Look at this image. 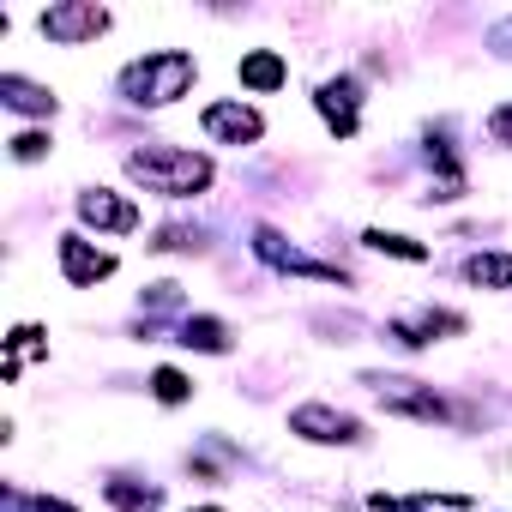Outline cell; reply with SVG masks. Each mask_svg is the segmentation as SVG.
<instances>
[{"label": "cell", "instance_id": "cell-1", "mask_svg": "<svg viewBox=\"0 0 512 512\" xmlns=\"http://www.w3.org/2000/svg\"><path fill=\"white\" fill-rule=\"evenodd\" d=\"M127 175L145 187V193H163V199H193L211 187V157L199 151H175V145H145L127 157Z\"/></svg>", "mask_w": 512, "mask_h": 512}, {"label": "cell", "instance_id": "cell-2", "mask_svg": "<svg viewBox=\"0 0 512 512\" xmlns=\"http://www.w3.org/2000/svg\"><path fill=\"white\" fill-rule=\"evenodd\" d=\"M193 73H199L193 55H181V49H157V55L121 67V97L139 103V109H169L175 97H187Z\"/></svg>", "mask_w": 512, "mask_h": 512}, {"label": "cell", "instance_id": "cell-3", "mask_svg": "<svg viewBox=\"0 0 512 512\" xmlns=\"http://www.w3.org/2000/svg\"><path fill=\"white\" fill-rule=\"evenodd\" d=\"M37 25H43V37H49V43L79 49V43H97V37L109 31V13H103V7H91V0H61V7H49Z\"/></svg>", "mask_w": 512, "mask_h": 512}, {"label": "cell", "instance_id": "cell-4", "mask_svg": "<svg viewBox=\"0 0 512 512\" xmlns=\"http://www.w3.org/2000/svg\"><path fill=\"white\" fill-rule=\"evenodd\" d=\"M374 392H380V404L386 410H398V416H416V422H446V404L434 398V386H422V380H404V374H374L368 380Z\"/></svg>", "mask_w": 512, "mask_h": 512}, {"label": "cell", "instance_id": "cell-5", "mask_svg": "<svg viewBox=\"0 0 512 512\" xmlns=\"http://www.w3.org/2000/svg\"><path fill=\"white\" fill-rule=\"evenodd\" d=\"M290 434L320 440V446H356V440H362V422L344 416V410H332V404H302V410L290 416Z\"/></svg>", "mask_w": 512, "mask_h": 512}, {"label": "cell", "instance_id": "cell-6", "mask_svg": "<svg viewBox=\"0 0 512 512\" xmlns=\"http://www.w3.org/2000/svg\"><path fill=\"white\" fill-rule=\"evenodd\" d=\"M253 253H260L266 266H278V272H302V278L344 284V272H338V266H320V260H308V253H302V247H290L278 229H253Z\"/></svg>", "mask_w": 512, "mask_h": 512}, {"label": "cell", "instance_id": "cell-7", "mask_svg": "<svg viewBox=\"0 0 512 512\" xmlns=\"http://www.w3.org/2000/svg\"><path fill=\"white\" fill-rule=\"evenodd\" d=\"M61 272H67L73 290H91V284H103V278L115 272V253L91 247L85 235H61Z\"/></svg>", "mask_w": 512, "mask_h": 512}, {"label": "cell", "instance_id": "cell-8", "mask_svg": "<svg viewBox=\"0 0 512 512\" xmlns=\"http://www.w3.org/2000/svg\"><path fill=\"white\" fill-rule=\"evenodd\" d=\"M199 127H205L211 139H223V145H253V139L266 133L260 109H247V103H211V109L199 115Z\"/></svg>", "mask_w": 512, "mask_h": 512}, {"label": "cell", "instance_id": "cell-9", "mask_svg": "<svg viewBox=\"0 0 512 512\" xmlns=\"http://www.w3.org/2000/svg\"><path fill=\"white\" fill-rule=\"evenodd\" d=\"M79 217H85L91 229H109V235H127V229H139V205H133V199H121V193H109V187H91V193H79Z\"/></svg>", "mask_w": 512, "mask_h": 512}, {"label": "cell", "instance_id": "cell-10", "mask_svg": "<svg viewBox=\"0 0 512 512\" xmlns=\"http://www.w3.org/2000/svg\"><path fill=\"white\" fill-rule=\"evenodd\" d=\"M314 103H320V115H326V127H332L338 139H356V127H362V115H356V103H362L356 79H326Z\"/></svg>", "mask_w": 512, "mask_h": 512}, {"label": "cell", "instance_id": "cell-11", "mask_svg": "<svg viewBox=\"0 0 512 512\" xmlns=\"http://www.w3.org/2000/svg\"><path fill=\"white\" fill-rule=\"evenodd\" d=\"M452 332H464V320H458V314H434V308H422V314H398V320H392V338L410 344V350L440 344V338H452Z\"/></svg>", "mask_w": 512, "mask_h": 512}, {"label": "cell", "instance_id": "cell-12", "mask_svg": "<svg viewBox=\"0 0 512 512\" xmlns=\"http://www.w3.org/2000/svg\"><path fill=\"white\" fill-rule=\"evenodd\" d=\"M235 73H241V85H247V91H278V85L290 79V67H284V55H278V49H253V55H241V67H235Z\"/></svg>", "mask_w": 512, "mask_h": 512}, {"label": "cell", "instance_id": "cell-13", "mask_svg": "<svg viewBox=\"0 0 512 512\" xmlns=\"http://www.w3.org/2000/svg\"><path fill=\"white\" fill-rule=\"evenodd\" d=\"M0 103H7V109H19V115H55V97H49L43 85L19 79V73H7V79H0Z\"/></svg>", "mask_w": 512, "mask_h": 512}, {"label": "cell", "instance_id": "cell-14", "mask_svg": "<svg viewBox=\"0 0 512 512\" xmlns=\"http://www.w3.org/2000/svg\"><path fill=\"white\" fill-rule=\"evenodd\" d=\"M464 278L482 284V290H512V253H470Z\"/></svg>", "mask_w": 512, "mask_h": 512}, {"label": "cell", "instance_id": "cell-15", "mask_svg": "<svg viewBox=\"0 0 512 512\" xmlns=\"http://www.w3.org/2000/svg\"><path fill=\"white\" fill-rule=\"evenodd\" d=\"M181 344H187V350H205V356H223V350H229V326L211 320V314L181 320Z\"/></svg>", "mask_w": 512, "mask_h": 512}, {"label": "cell", "instance_id": "cell-16", "mask_svg": "<svg viewBox=\"0 0 512 512\" xmlns=\"http://www.w3.org/2000/svg\"><path fill=\"white\" fill-rule=\"evenodd\" d=\"M368 247H374V253H392V260H410V266H422V260H428V247H422V241L392 235V229H368Z\"/></svg>", "mask_w": 512, "mask_h": 512}, {"label": "cell", "instance_id": "cell-17", "mask_svg": "<svg viewBox=\"0 0 512 512\" xmlns=\"http://www.w3.org/2000/svg\"><path fill=\"white\" fill-rule=\"evenodd\" d=\"M109 500H115L121 512H157V506H163L157 488H133V482H109Z\"/></svg>", "mask_w": 512, "mask_h": 512}, {"label": "cell", "instance_id": "cell-18", "mask_svg": "<svg viewBox=\"0 0 512 512\" xmlns=\"http://www.w3.org/2000/svg\"><path fill=\"white\" fill-rule=\"evenodd\" d=\"M151 392H157L163 404H181L193 386H187V374H175V368H157V374H151Z\"/></svg>", "mask_w": 512, "mask_h": 512}, {"label": "cell", "instance_id": "cell-19", "mask_svg": "<svg viewBox=\"0 0 512 512\" xmlns=\"http://www.w3.org/2000/svg\"><path fill=\"white\" fill-rule=\"evenodd\" d=\"M151 247H163V253H169V247H205V241H199V229L169 223V229H157V241H151Z\"/></svg>", "mask_w": 512, "mask_h": 512}, {"label": "cell", "instance_id": "cell-20", "mask_svg": "<svg viewBox=\"0 0 512 512\" xmlns=\"http://www.w3.org/2000/svg\"><path fill=\"white\" fill-rule=\"evenodd\" d=\"M43 151H49V133H19V139H13V157H19V163H37Z\"/></svg>", "mask_w": 512, "mask_h": 512}, {"label": "cell", "instance_id": "cell-21", "mask_svg": "<svg viewBox=\"0 0 512 512\" xmlns=\"http://www.w3.org/2000/svg\"><path fill=\"white\" fill-rule=\"evenodd\" d=\"M488 139H494V145H512V103H500V109L488 115Z\"/></svg>", "mask_w": 512, "mask_h": 512}, {"label": "cell", "instance_id": "cell-22", "mask_svg": "<svg viewBox=\"0 0 512 512\" xmlns=\"http://www.w3.org/2000/svg\"><path fill=\"white\" fill-rule=\"evenodd\" d=\"M374 512H422V500H392V494H374Z\"/></svg>", "mask_w": 512, "mask_h": 512}, {"label": "cell", "instance_id": "cell-23", "mask_svg": "<svg viewBox=\"0 0 512 512\" xmlns=\"http://www.w3.org/2000/svg\"><path fill=\"white\" fill-rule=\"evenodd\" d=\"M494 49H506V55H512V19H506V25L494 31Z\"/></svg>", "mask_w": 512, "mask_h": 512}, {"label": "cell", "instance_id": "cell-24", "mask_svg": "<svg viewBox=\"0 0 512 512\" xmlns=\"http://www.w3.org/2000/svg\"><path fill=\"white\" fill-rule=\"evenodd\" d=\"M37 512H73L67 500H37Z\"/></svg>", "mask_w": 512, "mask_h": 512}, {"label": "cell", "instance_id": "cell-25", "mask_svg": "<svg viewBox=\"0 0 512 512\" xmlns=\"http://www.w3.org/2000/svg\"><path fill=\"white\" fill-rule=\"evenodd\" d=\"M199 512H217V506H199Z\"/></svg>", "mask_w": 512, "mask_h": 512}]
</instances>
